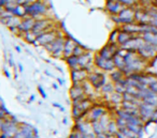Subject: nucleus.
<instances>
[{"instance_id": "nucleus-1", "label": "nucleus", "mask_w": 157, "mask_h": 138, "mask_svg": "<svg viewBox=\"0 0 157 138\" xmlns=\"http://www.w3.org/2000/svg\"><path fill=\"white\" fill-rule=\"evenodd\" d=\"M125 62H126V68L124 69L123 73L126 75L132 74V73H143L146 72L148 68L150 66V62L142 58L137 52L132 50H127L125 55Z\"/></svg>"}, {"instance_id": "nucleus-2", "label": "nucleus", "mask_w": 157, "mask_h": 138, "mask_svg": "<svg viewBox=\"0 0 157 138\" xmlns=\"http://www.w3.org/2000/svg\"><path fill=\"white\" fill-rule=\"evenodd\" d=\"M25 9H26L27 16L33 17V18L36 19L39 16H43V15L45 14L46 11H48V5H46V1L36 0L31 5L25 7Z\"/></svg>"}, {"instance_id": "nucleus-3", "label": "nucleus", "mask_w": 157, "mask_h": 138, "mask_svg": "<svg viewBox=\"0 0 157 138\" xmlns=\"http://www.w3.org/2000/svg\"><path fill=\"white\" fill-rule=\"evenodd\" d=\"M66 37L64 34H59L51 44L46 45L45 48L54 58H62L64 57V46Z\"/></svg>"}, {"instance_id": "nucleus-4", "label": "nucleus", "mask_w": 157, "mask_h": 138, "mask_svg": "<svg viewBox=\"0 0 157 138\" xmlns=\"http://www.w3.org/2000/svg\"><path fill=\"white\" fill-rule=\"evenodd\" d=\"M156 115H157L156 107L141 102V104L139 105V117L144 122V124L146 122L151 121V120H154L156 118Z\"/></svg>"}, {"instance_id": "nucleus-5", "label": "nucleus", "mask_w": 157, "mask_h": 138, "mask_svg": "<svg viewBox=\"0 0 157 138\" xmlns=\"http://www.w3.org/2000/svg\"><path fill=\"white\" fill-rule=\"evenodd\" d=\"M107 114H109V110H108V108L105 107V106L95 104L94 107L88 111L85 120L87 122H89V123H93V122L99 121V120L101 119L103 116L107 115Z\"/></svg>"}, {"instance_id": "nucleus-6", "label": "nucleus", "mask_w": 157, "mask_h": 138, "mask_svg": "<svg viewBox=\"0 0 157 138\" xmlns=\"http://www.w3.org/2000/svg\"><path fill=\"white\" fill-rule=\"evenodd\" d=\"M19 129V124L15 120L5 119L3 127L0 132V138H13Z\"/></svg>"}, {"instance_id": "nucleus-7", "label": "nucleus", "mask_w": 157, "mask_h": 138, "mask_svg": "<svg viewBox=\"0 0 157 138\" xmlns=\"http://www.w3.org/2000/svg\"><path fill=\"white\" fill-rule=\"evenodd\" d=\"M87 82L94 87L95 90H100L107 84V76H105L103 73L94 71V72L88 74Z\"/></svg>"}, {"instance_id": "nucleus-8", "label": "nucleus", "mask_w": 157, "mask_h": 138, "mask_svg": "<svg viewBox=\"0 0 157 138\" xmlns=\"http://www.w3.org/2000/svg\"><path fill=\"white\" fill-rule=\"evenodd\" d=\"M94 64H95L96 68H98L101 71H105V72L111 73L114 70H116L114 62H113V59H112V60L105 59L101 56H99L98 53H96L95 56H94Z\"/></svg>"}, {"instance_id": "nucleus-9", "label": "nucleus", "mask_w": 157, "mask_h": 138, "mask_svg": "<svg viewBox=\"0 0 157 138\" xmlns=\"http://www.w3.org/2000/svg\"><path fill=\"white\" fill-rule=\"evenodd\" d=\"M137 53H138L144 60L149 61L150 63L153 62L155 59H157V46H154V45L152 44L145 43Z\"/></svg>"}, {"instance_id": "nucleus-10", "label": "nucleus", "mask_w": 157, "mask_h": 138, "mask_svg": "<svg viewBox=\"0 0 157 138\" xmlns=\"http://www.w3.org/2000/svg\"><path fill=\"white\" fill-rule=\"evenodd\" d=\"M135 14H136V8L135 7H126L125 8V9L119 14V21H121V26L136 23Z\"/></svg>"}, {"instance_id": "nucleus-11", "label": "nucleus", "mask_w": 157, "mask_h": 138, "mask_svg": "<svg viewBox=\"0 0 157 138\" xmlns=\"http://www.w3.org/2000/svg\"><path fill=\"white\" fill-rule=\"evenodd\" d=\"M52 23L48 18H40L36 19L35 26H33L32 32L38 37V35L42 34V33L48 32L52 30Z\"/></svg>"}, {"instance_id": "nucleus-12", "label": "nucleus", "mask_w": 157, "mask_h": 138, "mask_svg": "<svg viewBox=\"0 0 157 138\" xmlns=\"http://www.w3.org/2000/svg\"><path fill=\"white\" fill-rule=\"evenodd\" d=\"M121 47L117 44H111V43H107L103 47L98 50L99 56H101L102 58L108 59V60H112L113 57L117 54V52L119 50Z\"/></svg>"}, {"instance_id": "nucleus-13", "label": "nucleus", "mask_w": 157, "mask_h": 138, "mask_svg": "<svg viewBox=\"0 0 157 138\" xmlns=\"http://www.w3.org/2000/svg\"><path fill=\"white\" fill-rule=\"evenodd\" d=\"M57 37H58V32L56 30H51V31H48V32L42 33V34L37 37V41H36V44L35 45H36V46L41 45V46L45 47L46 45L51 44Z\"/></svg>"}, {"instance_id": "nucleus-14", "label": "nucleus", "mask_w": 157, "mask_h": 138, "mask_svg": "<svg viewBox=\"0 0 157 138\" xmlns=\"http://www.w3.org/2000/svg\"><path fill=\"white\" fill-rule=\"evenodd\" d=\"M125 8L126 7L124 5H122L121 2L115 1V0H107L105 5V11L109 13L110 16H112V15H119Z\"/></svg>"}, {"instance_id": "nucleus-15", "label": "nucleus", "mask_w": 157, "mask_h": 138, "mask_svg": "<svg viewBox=\"0 0 157 138\" xmlns=\"http://www.w3.org/2000/svg\"><path fill=\"white\" fill-rule=\"evenodd\" d=\"M135 18H136V23L139 24V25H150L151 19H152L150 17V15H149L146 9L140 7V5L138 8H136Z\"/></svg>"}, {"instance_id": "nucleus-16", "label": "nucleus", "mask_w": 157, "mask_h": 138, "mask_svg": "<svg viewBox=\"0 0 157 138\" xmlns=\"http://www.w3.org/2000/svg\"><path fill=\"white\" fill-rule=\"evenodd\" d=\"M35 23H36V19L33 18V17H30V16L24 17V18L21 21V24H19V26H18L19 35H24V33L32 31Z\"/></svg>"}, {"instance_id": "nucleus-17", "label": "nucleus", "mask_w": 157, "mask_h": 138, "mask_svg": "<svg viewBox=\"0 0 157 138\" xmlns=\"http://www.w3.org/2000/svg\"><path fill=\"white\" fill-rule=\"evenodd\" d=\"M71 75L72 84H83L87 80L88 72L84 69H78V70H72L70 72Z\"/></svg>"}, {"instance_id": "nucleus-18", "label": "nucleus", "mask_w": 157, "mask_h": 138, "mask_svg": "<svg viewBox=\"0 0 157 138\" xmlns=\"http://www.w3.org/2000/svg\"><path fill=\"white\" fill-rule=\"evenodd\" d=\"M78 44V43L76 42L75 40H73L72 37H66L65 46H64V57H62L64 60H66L67 58H69V57H71L72 55H73L74 49H75V47Z\"/></svg>"}, {"instance_id": "nucleus-19", "label": "nucleus", "mask_w": 157, "mask_h": 138, "mask_svg": "<svg viewBox=\"0 0 157 138\" xmlns=\"http://www.w3.org/2000/svg\"><path fill=\"white\" fill-rule=\"evenodd\" d=\"M69 94H70V98L71 100H76V98H81L83 95H86L85 91H84V88H83V84H73L72 87L70 88L69 90Z\"/></svg>"}, {"instance_id": "nucleus-20", "label": "nucleus", "mask_w": 157, "mask_h": 138, "mask_svg": "<svg viewBox=\"0 0 157 138\" xmlns=\"http://www.w3.org/2000/svg\"><path fill=\"white\" fill-rule=\"evenodd\" d=\"M31 136H33L32 127L26 125V124H22V125H19L18 131L13 138H29Z\"/></svg>"}, {"instance_id": "nucleus-21", "label": "nucleus", "mask_w": 157, "mask_h": 138, "mask_svg": "<svg viewBox=\"0 0 157 138\" xmlns=\"http://www.w3.org/2000/svg\"><path fill=\"white\" fill-rule=\"evenodd\" d=\"M119 29L131 35L141 34V25H139L137 23L129 24V25H123V26L119 27Z\"/></svg>"}, {"instance_id": "nucleus-22", "label": "nucleus", "mask_w": 157, "mask_h": 138, "mask_svg": "<svg viewBox=\"0 0 157 138\" xmlns=\"http://www.w3.org/2000/svg\"><path fill=\"white\" fill-rule=\"evenodd\" d=\"M132 37H133V35L129 34V33L125 32V31L119 29V37H117V45H119V47H123L124 45H126Z\"/></svg>"}, {"instance_id": "nucleus-23", "label": "nucleus", "mask_w": 157, "mask_h": 138, "mask_svg": "<svg viewBox=\"0 0 157 138\" xmlns=\"http://www.w3.org/2000/svg\"><path fill=\"white\" fill-rule=\"evenodd\" d=\"M113 62L115 64V68L119 71H124V69L126 68V62H125V58L124 56H121L119 54H116L113 57Z\"/></svg>"}, {"instance_id": "nucleus-24", "label": "nucleus", "mask_w": 157, "mask_h": 138, "mask_svg": "<svg viewBox=\"0 0 157 138\" xmlns=\"http://www.w3.org/2000/svg\"><path fill=\"white\" fill-rule=\"evenodd\" d=\"M141 37L144 40L145 43L157 46V34H154V33H151V32H144L141 34Z\"/></svg>"}, {"instance_id": "nucleus-25", "label": "nucleus", "mask_w": 157, "mask_h": 138, "mask_svg": "<svg viewBox=\"0 0 157 138\" xmlns=\"http://www.w3.org/2000/svg\"><path fill=\"white\" fill-rule=\"evenodd\" d=\"M123 94H119L117 92H113V93L110 95V102L115 108H117V106L121 107V104L123 103Z\"/></svg>"}, {"instance_id": "nucleus-26", "label": "nucleus", "mask_w": 157, "mask_h": 138, "mask_svg": "<svg viewBox=\"0 0 157 138\" xmlns=\"http://www.w3.org/2000/svg\"><path fill=\"white\" fill-rule=\"evenodd\" d=\"M125 77H126V75L122 72V71L117 70V69L110 73V79H111V82H113V84H116V82H119V80Z\"/></svg>"}, {"instance_id": "nucleus-27", "label": "nucleus", "mask_w": 157, "mask_h": 138, "mask_svg": "<svg viewBox=\"0 0 157 138\" xmlns=\"http://www.w3.org/2000/svg\"><path fill=\"white\" fill-rule=\"evenodd\" d=\"M66 62L68 64V66L70 68V70H78L80 66H78V57H75L72 55L71 57L66 59Z\"/></svg>"}, {"instance_id": "nucleus-28", "label": "nucleus", "mask_w": 157, "mask_h": 138, "mask_svg": "<svg viewBox=\"0 0 157 138\" xmlns=\"http://www.w3.org/2000/svg\"><path fill=\"white\" fill-rule=\"evenodd\" d=\"M13 16L18 17V18H24L25 16H27L26 14V9L24 5H16L14 8V10L12 11Z\"/></svg>"}, {"instance_id": "nucleus-29", "label": "nucleus", "mask_w": 157, "mask_h": 138, "mask_svg": "<svg viewBox=\"0 0 157 138\" xmlns=\"http://www.w3.org/2000/svg\"><path fill=\"white\" fill-rule=\"evenodd\" d=\"M117 132H119V129H117V125H116V123H115V120L112 119L111 121H110V123L108 124L107 133L109 134L110 136H112V137H115Z\"/></svg>"}, {"instance_id": "nucleus-30", "label": "nucleus", "mask_w": 157, "mask_h": 138, "mask_svg": "<svg viewBox=\"0 0 157 138\" xmlns=\"http://www.w3.org/2000/svg\"><path fill=\"white\" fill-rule=\"evenodd\" d=\"M92 124V130H93L94 134H95L96 136L97 135H100V134H103L105 133V129L102 127V125H101V123H100L99 121H96V122H93Z\"/></svg>"}, {"instance_id": "nucleus-31", "label": "nucleus", "mask_w": 157, "mask_h": 138, "mask_svg": "<svg viewBox=\"0 0 157 138\" xmlns=\"http://www.w3.org/2000/svg\"><path fill=\"white\" fill-rule=\"evenodd\" d=\"M100 90H101V92H102L103 94H105V95H107V94H110V95H111L113 92H115L114 84H113V82H107Z\"/></svg>"}, {"instance_id": "nucleus-32", "label": "nucleus", "mask_w": 157, "mask_h": 138, "mask_svg": "<svg viewBox=\"0 0 157 138\" xmlns=\"http://www.w3.org/2000/svg\"><path fill=\"white\" fill-rule=\"evenodd\" d=\"M119 28H115L114 30L110 33L108 43H111V44H117V37H119Z\"/></svg>"}, {"instance_id": "nucleus-33", "label": "nucleus", "mask_w": 157, "mask_h": 138, "mask_svg": "<svg viewBox=\"0 0 157 138\" xmlns=\"http://www.w3.org/2000/svg\"><path fill=\"white\" fill-rule=\"evenodd\" d=\"M24 40L26 42L30 43V44H36V41H37V35L32 32V31H29V32L24 33Z\"/></svg>"}, {"instance_id": "nucleus-34", "label": "nucleus", "mask_w": 157, "mask_h": 138, "mask_svg": "<svg viewBox=\"0 0 157 138\" xmlns=\"http://www.w3.org/2000/svg\"><path fill=\"white\" fill-rule=\"evenodd\" d=\"M86 52H87V49H86L85 47L83 46V45L78 44V45H76V47H75V49H74V52H73V56L81 57L82 55H84Z\"/></svg>"}, {"instance_id": "nucleus-35", "label": "nucleus", "mask_w": 157, "mask_h": 138, "mask_svg": "<svg viewBox=\"0 0 157 138\" xmlns=\"http://www.w3.org/2000/svg\"><path fill=\"white\" fill-rule=\"evenodd\" d=\"M119 131L121 132L122 134H124L127 138H140L138 135H136L135 133H132L128 127H124V129H121V130H119Z\"/></svg>"}, {"instance_id": "nucleus-36", "label": "nucleus", "mask_w": 157, "mask_h": 138, "mask_svg": "<svg viewBox=\"0 0 157 138\" xmlns=\"http://www.w3.org/2000/svg\"><path fill=\"white\" fill-rule=\"evenodd\" d=\"M114 120H115V123H116L117 129H119V130L124 129V127H127V125H128V122H127L126 120L122 119V118L114 117Z\"/></svg>"}, {"instance_id": "nucleus-37", "label": "nucleus", "mask_w": 157, "mask_h": 138, "mask_svg": "<svg viewBox=\"0 0 157 138\" xmlns=\"http://www.w3.org/2000/svg\"><path fill=\"white\" fill-rule=\"evenodd\" d=\"M149 89H150L151 91L153 92V93L157 94V80L155 82H153L152 85H150V86H149Z\"/></svg>"}, {"instance_id": "nucleus-38", "label": "nucleus", "mask_w": 157, "mask_h": 138, "mask_svg": "<svg viewBox=\"0 0 157 138\" xmlns=\"http://www.w3.org/2000/svg\"><path fill=\"white\" fill-rule=\"evenodd\" d=\"M5 117V110L2 107H0V119H3Z\"/></svg>"}, {"instance_id": "nucleus-39", "label": "nucleus", "mask_w": 157, "mask_h": 138, "mask_svg": "<svg viewBox=\"0 0 157 138\" xmlns=\"http://www.w3.org/2000/svg\"><path fill=\"white\" fill-rule=\"evenodd\" d=\"M114 138H127V137L124 135V134H122L121 132L119 131V132H117V134H116V135H115V137H114Z\"/></svg>"}, {"instance_id": "nucleus-40", "label": "nucleus", "mask_w": 157, "mask_h": 138, "mask_svg": "<svg viewBox=\"0 0 157 138\" xmlns=\"http://www.w3.org/2000/svg\"><path fill=\"white\" fill-rule=\"evenodd\" d=\"M3 124H5V120L0 119V132H1V130H2V127H3Z\"/></svg>"}, {"instance_id": "nucleus-41", "label": "nucleus", "mask_w": 157, "mask_h": 138, "mask_svg": "<svg viewBox=\"0 0 157 138\" xmlns=\"http://www.w3.org/2000/svg\"><path fill=\"white\" fill-rule=\"evenodd\" d=\"M69 138H76V135H75V133H74V132H72V133L70 134Z\"/></svg>"}, {"instance_id": "nucleus-42", "label": "nucleus", "mask_w": 157, "mask_h": 138, "mask_svg": "<svg viewBox=\"0 0 157 138\" xmlns=\"http://www.w3.org/2000/svg\"><path fill=\"white\" fill-rule=\"evenodd\" d=\"M15 49H16L17 52H21V48H19L18 46H15Z\"/></svg>"}, {"instance_id": "nucleus-43", "label": "nucleus", "mask_w": 157, "mask_h": 138, "mask_svg": "<svg viewBox=\"0 0 157 138\" xmlns=\"http://www.w3.org/2000/svg\"><path fill=\"white\" fill-rule=\"evenodd\" d=\"M3 10H5V8H0V13H1V12H2Z\"/></svg>"}, {"instance_id": "nucleus-44", "label": "nucleus", "mask_w": 157, "mask_h": 138, "mask_svg": "<svg viewBox=\"0 0 157 138\" xmlns=\"http://www.w3.org/2000/svg\"><path fill=\"white\" fill-rule=\"evenodd\" d=\"M149 138H152V136H151V137H149Z\"/></svg>"}]
</instances>
